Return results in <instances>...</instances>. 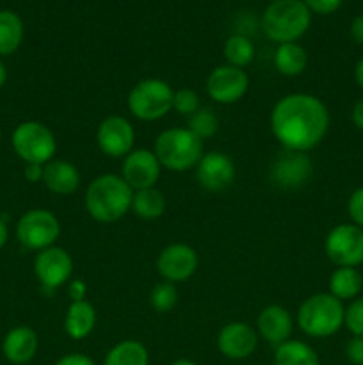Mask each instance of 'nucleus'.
Wrapping results in <instances>:
<instances>
[{"label":"nucleus","mask_w":363,"mask_h":365,"mask_svg":"<svg viewBox=\"0 0 363 365\" xmlns=\"http://www.w3.org/2000/svg\"><path fill=\"white\" fill-rule=\"evenodd\" d=\"M130 210L141 220H157L166 212V198L157 187L139 189L132 196Z\"/></svg>","instance_id":"nucleus-27"},{"label":"nucleus","mask_w":363,"mask_h":365,"mask_svg":"<svg viewBox=\"0 0 363 365\" xmlns=\"http://www.w3.org/2000/svg\"><path fill=\"white\" fill-rule=\"evenodd\" d=\"M351 36L356 43L363 45V14L356 16L351 24Z\"/></svg>","instance_id":"nucleus-38"},{"label":"nucleus","mask_w":363,"mask_h":365,"mask_svg":"<svg viewBox=\"0 0 363 365\" xmlns=\"http://www.w3.org/2000/svg\"><path fill=\"white\" fill-rule=\"evenodd\" d=\"M274 66L285 77H298L308 66V52L298 41L281 43L274 52Z\"/></svg>","instance_id":"nucleus-22"},{"label":"nucleus","mask_w":363,"mask_h":365,"mask_svg":"<svg viewBox=\"0 0 363 365\" xmlns=\"http://www.w3.org/2000/svg\"><path fill=\"white\" fill-rule=\"evenodd\" d=\"M103 365H149L148 349L142 342L128 339L117 342L105 355Z\"/></svg>","instance_id":"nucleus-26"},{"label":"nucleus","mask_w":363,"mask_h":365,"mask_svg":"<svg viewBox=\"0 0 363 365\" xmlns=\"http://www.w3.org/2000/svg\"><path fill=\"white\" fill-rule=\"evenodd\" d=\"M363 287V277L356 267H338L330 277V294L340 302L352 299Z\"/></svg>","instance_id":"nucleus-25"},{"label":"nucleus","mask_w":363,"mask_h":365,"mask_svg":"<svg viewBox=\"0 0 363 365\" xmlns=\"http://www.w3.org/2000/svg\"><path fill=\"white\" fill-rule=\"evenodd\" d=\"M157 269H159L160 277L171 284L185 282L198 269V253L192 246L184 245V242H173L159 253Z\"/></svg>","instance_id":"nucleus-14"},{"label":"nucleus","mask_w":363,"mask_h":365,"mask_svg":"<svg viewBox=\"0 0 363 365\" xmlns=\"http://www.w3.org/2000/svg\"><path fill=\"white\" fill-rule=\"evenodd\" d=\"M171 365H198V364L192 362V360H187V359H178V360H174Z\"/></svg>","instance_id":"nucleus-44"},{"label":"nucleus","mask_w":363,"mask_h":365,"mask_svg":"<svg viewBox=\"0 0 363 365\" xmlns=\"http://www.w3.org/2000/svg\"><path fill=\"white\" fill-rule=\"evenodd\" d=\"M347 212L352 225L363 228V187H358L347 202Z\"/></svg>","instance_id":"nucleus-33"},{"label":"nucleus","mask_w":363,"mask_h":365,"mask_svg":"<svg viewBox=\"0 0 363 365\" xmlns=\"http://www.w3.org/2000/svg\"><path fill=\"white\" fill-rule=\"evenodd\" d=\"M68 292H70L71 299L73 302H78V299H85V292H88V289H85V284L82 280H75L70 284V289H68Z\"/></svg>","instance_id":"nucleus-37"},{"label":"nucleus","mask_w":363,"mask_h":365,"mask_svg":"<svg viewBox=\"0 0 363 365\" xmlns=\"http://www.w3.org/2000/svg\"><path fill=\"white\" fill-rule=\"evenodd\" d=\"M249 77L242 68L223 64L210 71L206 78V93L217 103H235L248 93Z\"/></svg>","instance_id":"nucleus-11"},{"label":"nucleus","mask_w":363,"mask_h":365,"mask_svg":"<svg viewBox=\"0 0 363 365\" xmlns=\"http://www.w3.org/2000/svg\"><path fill=\"white\" fill-rule=\"evenodd\" d=\"M153 153L159 159L160 166L169 171L180 173L198 166L203 157V141L189 128L173 127L160 132L155 139Z\"/></svg>","instance_id":"nucleus-4"},{"label":"nucleus","mask_w":363,"mask_h":365,"mask_svg":"<svg viewBox=\"0 0 363 365\" xmlns=\"http://www.w3.org/2000/svg\"><path fill=\"white\" fill-rule=\"evenodd\" d=\"M258 346V335L249 327L248 323L242 321H233L223 327L217 335V349L223 356L230 360H244Z\"/></svg>","instance_id":"nucleus-17"},{"label":"nucleus","mask_w":363,"mask_h":365,"mask_svg":"<svg viewBox=\"0 0 363 365\" xmlns=\"http://www.w3.org/2000/svg\"><path fill=\"white\" fill-rule=\"evenodd\" d=\"M173 109L178 114H184V116H191L196 110L199 109V96L198 93L192 91V89H178L173 95Z\"/></svg>","instance_id":"nucleus-31"},{"label":"nucleus","mask_w":363,"mask_h":365,"mask_svg":"<svg viewBox=\"0 0 363 365\" xmlns=\"http://www.w3.org/2000/svg\"><path fill=\"white\" fill-rule=\"evenodd\" d=\"M217 128H219V120L212 109L199 107L194 114L189 116V130L198 135L201 141L206 138H212Z\"/></svg>","instance_id":"nucleus-30"},{"label":"nucleus","mask_w":363,"mask_h":365,"mask_svg":"<svg viewBox=\"0 0 363 365\" xmlns=\"http://www.w3.org/2000/svg\"><path fill=\"white\" fill-rule=\"evenodd\" d=\"M132 196L134 189L121 175H100L85 189V210L98 223H114L132 209Z\"/></svg>","instance_id":"nucleus-2"},{"label":"nucleus","mask_w":363,"mask_h":365,"mask_svg":"<svg viewBox=\"0 0 363 365\" xmlns=\"http://www.w3.org/2000/svg\"><path fill=\"white\" fill-rule=\"evenodd\" d=\"M354 78H356V84L363 89V57L358 61V64H356Z\"/></svg>","instance_id":"nucleus-42"},{"label":"nucleus","mask_w":363,"mask_h":365,"mask_svg":"<svg viewBox=\"0 0 363 365\" xmlns=\"http://www.w3.org/2000/svg\"><path fill=\"white\" fill-rule=\"evenodd\" d=\"M174 91L162 78H142L128 93V109L137 120L157 121L173 109Z\"/></svg>","instance_id":"nucleus-6"},{"label":"nucleus","mask_w":363,"mask_h":365,"mask_svg":"<svg viewBox=\"0 0 363 365\" xmlns=\"http://www.w3.org/2000/svg\"><path fill=\"white\" fill-rule=\"evenodd\" d=\"M235 164L230 155L223 152H206L196 166V177L199 185L206 191H223L235 180Z\"/></svg>","instance_id":"nucleus-16"},{"label":"nucleus","mask_w":363,"mask_h":365,"mask_svg":"<svg viewBox=\"0 0 363 365\" xmlns=\"http://www.w3.org/2000/svg\"><path fill=\"white\" fill-rule=\"evenodd\" d=\"M344 324L356 337H363V298H356L345 309Z\"/></svg>","instance_id":"nucleus-32"},{"label":"nucleus","mask_w":363,"mask_h":365,"mask_svg":"<svg viewBox=\"0 0 363 365\" xmlns=\"http://www.w3.org/2000/svg\"><path fill=\"white\" fill-rule=\"evenodd\" d=\"M23 21L14 11H0V57L11 56L23 41Z\"/></svg>","instance_id":"nucleus-23"},{"label":"nucleus","mask_w":363,"mask_h":365,"mask_svg":"<svg viewBox=\"0 0 363 365\" xmlns=\"http://www.w3.org/2000/svg\"><path fill=\"white\" fill-rule=\"evenodd\" d=\"M60 235V223L56 214L46 209L27 210L18 220L16 237L21 246L34 252L56 246Z\"/></svg>","instance_id":"nucleus-8"},{"label":"nucleus","mask_w":363,"mask_h":365,"mask_svg":"<svg viewBox=\"0 0 363 365\" xmlns=\"http://www.w3.org/2000/svg\"><path fill=\"white\" fill-rule=\"evenodd\" d=\"M326 255L338 267H356L363 264V228L342 223L331 228L324 241Z\"/></svg>","instance_id":"nucleus-9"},{"label":"nucleus","mask_w":363,"mask_h":365,"mask_svg":"<svg viewBox=\"0 0 363 365\" xmlns=\"http://www.w3.org/2000/svg\"><path fill=\"white\" fill-rule=\"evenodd\" d=\"M313 164L305 152L283 150L270 168V180L281 189H299L312 178Z\"/></svg>","instance_id":"nucleus-12"},{"label":"nucleus","mask_w":363,"mask_h":365,"mask_svg":"<svg viewBox=\"0 0 363 365\" xmlns=\"http://www.w3.org/2000/svg\"><path fill=\"white\" fill-rule=\"evenodd\" d=\"M256 327H258L263 341L273 346H280L290 339L292 330H294V319L285 307L269 305L260 312Z\"/></svg>","instance_id":"nucleus-18"},{"label":"nucleus","mask_w":363,"mask_h":365,"mask_svg":"<svg viewBox=\"0 0 363 365\" xmlns=\"http://www.w3.org/2000/svg\"><path fill=\"white\" fill-rule=\"evenodd\" d=\"M330 128V110L310 93H290L274 106L270 130L285 150L308 152L320 145Z\"/></svg>","instance_id":"nucleus-1"},{"label":"nucleus","mask_w":363,"mask_h":365,"mask_svg":"<svg viewBox=\"0 0 363 365\" xmlns=\"http://www.w3.org/2000/svg\"><path fill=\"white\" fill-rule=\"evenodd\" d=\"M71 273H73V260L70 253L60 246H50L36 255L34 274L43 287H63L70 280Z\"/></svg>","instance_id":"nucleus-13"},{"label":"nucleus","mask_w":363,"mask_h":365,"mask_svg":"<svg viewBox=\"0 0 363 365\" xmlns=\"http://www.w3.org/2000/svg\"><path fill=\"white\" fill-rule=\"evenodd\" d=\"M96 327V309L88 299L71 302L64 317V331L73 341L89 337Z\"/></svg>","instance_id":"nucleus-21"},{"label":"nucleus","mask_w":363,"mask_h":365,"mask_svg":"<svg viewBox=\"0 0 363 365\" xmlns=\"http://www.w3.org/2000/svg\"><path fill=\"white\" fill-rule=\"evenodd\" d=\"M345 356L351 364L363 365V337H352L345 346Z\"/></svg>","instance_id":"nucleus-35"},{"label":"nucleus","mask_w":363,"mask_h":365,"mask_svg":"<svg viewBox=\"0 0 363 365\" xmlns=\"http://www.w3.org/2000/svg\"><path fill=\"white\" fill-rule=\"evenodd\" d=\"M25 178H27L28 182L43 180V166H41V164H27V168H25Z\"/></svg>","instance_id":"nucleus-40"},{"label":"nucleus","mask_w":363,"mask_h":365,"mask_svg":"<svg viewBox=\"0 0 363 365\" xmlns=\"http://www.w3.org/2000/svg\"><path fill=\"white\" fill-rule=\"evenodd\" d=\"M267 2H276V0H267Z\"/></svg>","instance_id":"nucleus-45"},{"label":"nucleus","mask_w":363,"mask_h":365,"mask_svg":"<svg viewBox=\"0 0 363 365\" xmlns=\"http://www.w3.org/2000/svg\"><path fill=\"white\" fill-rule=\"evenodd\" d=\"M178 302V291L174 287V284L171 282L162 280L160 284H157L155 287L149 292V305L155 312L159 314H167L174 309Z\"/></svg>","instance_id":"nucleus-29"},{"label":"nucleus","mask_w":363,"mask_h":365,"mask_svg":"<svg viewBox=\"0 0 363 365\" xmlns=\"http://www.w3.org/2000/svg\"><path fill=\"white\" fill-rule=\"evenodd\" d=\"M0 139H2V130H0Z\"/></svg>","instance_id":"nucleus-46"},{"label":"nucleus","mask_w":363,"mask_h":365,"mask_svg":"<svg viewBox=\"0 0 363 365\" xmlns=\"http://www.w3.org/2000/svg\"><path fill=\"white\" fill-rule=\"evenodd\" d=\"M7 237H9V232H7V225H6V221L0 217V250L6 246Z\"/></svg>","instance_id":"nucleus-41"},{"label":"nucleus","mask_w":363,"mask_h":365,"mask_svg":"<svg viewBox=\"0 0 363 365\" xmlns=\"http://www.w3.org/2000/svg\"><path fill=\"white\" fill-rule=\"evenodd\" d=\"M39 348L38 334L28 327H14L7 331L2 342L4 356L11 364L23 365L28 364L36 356Z\"/></svg>","instance_id":"nucleus-19"},{"label":"nucleus","mask_w":363,"mask_h":365,"mask_svg":"<svg viewBox=\"0 0 363 365\" xmlns=\"http://www.w3.org/2000/svg\"><path fill=\"white\" fill-rule=\"evenodd\" d=\"M224 57L230 66L246 68L255 57V46L251 39L242 34H233L224 43Z\"/></svg>","instance_id":"nucleus-28"},{"label":"nucleus","mask_w":363,"mask_h":365,"mask_svg":"<svg viewBox=\"0 0 363 365\" xmlns=\"http://www.w3.org/2000/svg\"><path fill=\"white\" fill-rule=\"evenodd\" d=\"M312 25V13L302 0H276L267 6L262 16L263 32L270 41L294 43Z\"/></svg>","instance_id":"nucleus-3"},{"label":"nucleus","mask_w":363,"mask_h":365,"mask_svg":"<svg viewBox=\"0 0 363 365\" xmlns=\"http://www.w3.org/2000/svg\"><path fill=\"white\" fill-rule=\"evenodd\" d=\"M345 309L340 299L330 292H319L301 303L298 310V327L308 337H331L344 327Z\"/></svg>","instance_id":"nucleus-5"},{"label":"nucleus","mask_w":363,"mask_h":365,"mask_svg":"<svg viewBox=\"0 0 363 365\" xmlns=\"http://www.w3.org/2000/svg\"><path fill=\"white\" fill-rule=\"evenodd\" d=\"M351 120L358 130H363V98H359L358 102L354 103V107H352Z\"/></svg>","instance_id":"nucleus-39"},{"label":"nucleus","mask_w":363,"mask_h":365,"mask_svg":"<svg viewBox=\"0 0 363 365\" xmlns=\"http://www.w3.org/2000/svg\"><path fill=\"white\" fill-rule=\"evenodd\" d=\"M274 365H320V362L312 346L302 341L288 339L283 344L276 346Z\"/></svg>","instance_id":"nucleus-24"},{"label":"nucleus","mask_w":363,"mask_h":365,"mask_svg":"<svg viewBox=\"0 0 363 365\" xmlns=\"http://www.w3.org/2000/svg\"><path fill=\"white\" fill-rule=\"evenodd\" d=\"M308 7L310 13L317 14H331L342 6V0H302Z\"/></svg>","instance_id":"nucleus-34"},{"label":"nucleus","mask_w":363,"mask_h":365,"mask_svg":"<svg viewBox=\"0 0 363 365\" xmlns=\"http://www.w3.org/2000/svg\"><path fill=\"white\" fill-rule=\"evenodd\" d=\"M7 82V68L6 64H4V61L0 59V89L4 88V84Z\"/></svg>","instance_id":"nucleus-43"},{"label":"nucleus","mask_w":363,"mask_h":365,"mask_svg":"<svg viewBox=\"0 0 363 365\" xmlns=\"http://www.w3.org/2000/svg\"><path fill=\"white\" fill-rule=\"evenodd\" d=\"M135 130L130 121L123 116H107L96 130V145L100 152L112 159L127 157L134 150Z\"/></svg>","instance_id":"nucleus-10"},{"label":"nucleus","mask_w":363,"mask_h":365,"mask_svg":"<svg viewBox=\"0 0 363 365\" xmlns=\"http://www.w3.org/2000/svg\"><path fill=\"white\" fill-rule=\"evenodd\" d=\"M56 365H96L95 360L88 355H82V353H70V355H64L57 360Z\"/></svg>","instance_id":"nucleus-36"},{"label":"nucleus","mask_w":363,"mask_h":365,"mask_svg":"<svg viewBox=\"0 0 363 365\" xmlns=\"http://www.w3.org/2000/svg\"><path fill=\"white\" fill-rule=\"evenodd\" d=\"M43 182L46 189L56 195H71L80 185V173L75 164L63 159H53L43 166Z\"/></svg>","instance_id":"nucleus-20"},{"label":"nucleus","mask_w":363,"mask_h":365,"mask_svg":"<svg viewBox=\"0 0 363 365\" xmlns=\"http://www.w3.org/2000/svg\"><path fill=\"white\" fill-rule=\"evenodd\" d=\"M13 148L16 155L27 164H48L53 160L57 141L53 132L39 121H23L13 132Z\"/></svg>","instance_id":"nucleus-7"},{"label":"nucleus","mask_w":363,"mask_h":365,"mask_svg":"<svg viewBox=\"0 0 363 365\" xmlns=\"http://www.w3.org/2000/svg\"><path fill=\"white\" fill-rule=\"evenodd\" d=\"M160 170L162 166L152 150L137 148L123 157L121 177L134 191H139V189L155 187L160 178Z\"/></svg>","instance_id":"nucleus-15"}]
</instances>
